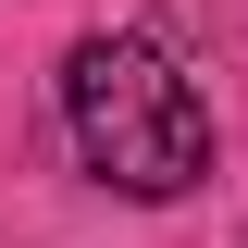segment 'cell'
Returning <instances> with one entry per match:
<instances>
[{
  "instance_id": "obj_1",
  "label": "cell",
  "mask_w": 248,
  "mask_h": 248,
  "mask_svg": "<svg viewBox=\"0 0 248 248\" xmlns=\"http://www.w3.org/2000/svg\"><path fill=\"white\" fill-rule=\"evenodd\" d=\"M62 124H75V149L112 199H186L211 174V112H199V87L174 75L161 37H87L62 62Z\"/></svg>"
}]
</instances>
